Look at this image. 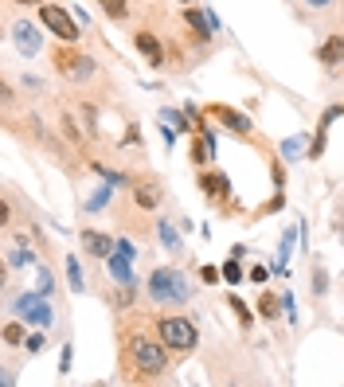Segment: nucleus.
Here are the masks:
<instances>
[{"label": "nucleus", "mask_w": 344, "mask_h": 387, "mask_svg": "<svg viewBox=\"0 0 344 387\" xmlns=\"http://www.w3.org/2000/svg\"><path fill=\"white\" fill-rule=\"evenodd\" d=\"M0 337H4V344H8V348H20V344L28 340V321H20V317H16V321H4Z\"/></svg>", "instance_id": "a211bd4d"}, {"label": "nucleus", "mask_w": 344, "mask_h": 387, "mask_svg": "<svg viewBox=\"0 0 344 387\" xmlns=\"http://www.w3.org/2000/svg\"><path fill=\"white\" fill-rule=\"evenodd\" d=\"M133 207L137 211H157L160 200H164V180L160 176H141V180H133Z\"/></svg>", "instance_id": "0eeeda50"}, {"label": "nucleus", "mask_w": 344, "mask_h": 387, "mask_svg": "<svg viewBox=\"0 0 344 387\" xmlns=\"http://www.w3.org/2000/svg\"><path fill=\"white\" fill-rule=\"evenodd\" d=\"M51 63H55V71H59L63 79H71V83H86V79L98 74V63L90 59L86 51H74V43H59Z\"/></svg>", "instance_id": "39448f33"}, {"label": "nucleus", "mask_w": 344, "mask_h": 387, "mask_svg": "<svg viewBox=\"0 0 344 387\" xmlns=\"http://www.w3.org/2000/svg\"><path fill=\"white\" fill-rule=\"evenodd\" d=\"M36 290L39 293H43V297H51V293H55V278H51V270H39V274H36Z\"/></svg>", "instance_id": "c85d7f7f"}, {"label": "nucleus", "mask_w": 344, "mask_h": 387, "mask_svg": "<svg viewBox=\"0 0 344 387\" xmlns=\"http://www.w3.org/2000/svg\"><path fill=\"white\" fill-rule=\"evenodd\" d=\"M250 282L266 286V282H270V270H266V266H255V270H250Z\"/></svg>", "instance_id": "e433bc0d"}, {"label": "nucleus", "mask_w": 344, "mask_h": 387, "mask_svg": "<svg viewBox=\"0 0 344 387\" xmlns=\"http://www.w3.org/2000/svg\"><path fill=\"white\" fill-rule=\"evenodd\" d=\"M110 188H114V184H102L98 192L86 200V204H83V207H86V216H94V211H102V207L110 204Z\"/></svg>", "instance_id": "5701e85b"}, {"label": "nucleus", "mask_w": 344, "mask_h": 387, "mask_svg": "<svg viewBox=\"0 0 344 387\" xmlns=\"http://www.w3.org/2000/svg\"><path fill=\"white\" fill-rule=\"evenodd\" d=\"M102 16L110 20V24H122V20H129V0H98Z\"/></svg>", "instance_id": "aec40b11"}, {"label": "nucleus", "mask_w": 344, "mask_h": 387, "mask_svg": "<svg viewBox=\"0 0 344 387\" xmlns=\"http://www.w3.org/2000/svg\"><path fill=\"white\" fill-rule=\"evenodd\" d=\"M180 223H172V219H160L157 223V235H160V247H164V251L169 254H180L184 251V239H180Z\"/></svg>", "instance_id": "f3484780"}, {"label": "nucleus", "mask_w": 344, "mask_h": 387, "mask_svg": "<svg viewBox=\"0 0 344 387\" xmlns=\"http://www.w3.org/2000/svg\"><path fill=\"white\" fill-rule=\"evenodd\" d=\"M145 293L153 305H188L196 297V282L188 278L184 270H172V266H157L145 278Z\"/></svg>", "instance_id": "f03ea898"}, {"label": "nucleus", "mask_w": 344, "mask_h": 387, "mask_svg": "<svg viewBox=\"0 0 344 387\" xmlns=\"http://www.w3.org/2000/svg\"><path fill=\"white\" fill-rule=\"evenodd\" d=\"M160 121H169L172 129H180V134H188V129H192V121H188V114L184 109H160Z\"/></svg>", "instance_id": "4be33fe9"}, {"label": "nucleus", "mask_w": 344, "mask_h": 387, "mask_svg": "<svg viewBox=\"0 0 344 387\" xmlns=\"http://www.w3.org/2000/svg\"><path fill=\"white\" fill-rule=\"evenodd\" d=\"M219 270H223V282H227V286H239V282H243V258H227Z\"/></svg>", "instance_id": "393cba45"}, {"label": "nucleus", "mask_w": 344, "mask_h": 387, "mask_svg": "<svg viewBox=\"0 0 344 387\" xmlns=\"http://www.w3.org/2000/svg\"><path fill=\"white\" fill-rule=\"evenodd\" d=\"M317 63L325 67V71H336V67L344 63V36L341 32H332V36L317 48Z\"/></svg>", "instance_id": "ddd939ff"}, {"label": "nucleus", "mask_w": 344, "mask_h": 387, "mask_svg": "<svg viewBox=\"0 0 344 387\" xmlns=\"http://www.w3.org/2000/svg\"><path fill=\"white\" fill-rule=\"evenodd\" d=\"M227 305H231V309H235V317H239V325H243V328H250V321H255V317H250V309H246V305L239 302L235 293H231V297H227Z\"/></svg>", "instance_id": "cd10ccee"}, {"label": "nucleus", "mask_w": 344, "mask_h": 387, "mask_svg": "<svg viewBox=\"0 0 344 387\" xmlns=\"http://www.w3.org/2000/svg\"><path fill=\"white\" fill-rule=\"evenodd\" d=\"M184 24L192 28V36H196L200 43H208V39L215 36V24H211L208 8H184Z\"/></svg>", "instance_id": "4468645a"}, {"label": "nucleus", "mask_w": 344, "mask_h": 387, "mask_svg": "<svg viewBox=\"0 0 344 387\" xmlns=\"http://www.w3.org/2000/svg\"><path fill=\"white\" fill-rule=\"evenodd\" d=\"M301 4H305L309 12H325V8H332V4H336V0H301Z\"/></svg>", "instance_id": "f704fd0d"}, {"label": "nucleus", "mask_w": 344, "mask_h": 387, "mask_svg": "<svg viewBox=\"0 0 344 387\" xmlns=\"http://www.w3.org/2000/svg\"><path fill=\"white\" fill-rule=\"evenodd\" d=\"M258 313L266 317V321H278V313H282V309H278V297H274L270 290H262V297H258Z\"/></svg>", "instance_id": "b1692460"}, {"label": "nucleus", "mask_w": 344, "mask_h": 387, "mask_svg": "<svg viewBox=\"0 0 344 387\" xmlns=\"http://www.w3.org/2000/svg\"><path fill=\"white\" fill-rule=\"evenodd\" d=\"M133 48L141 51V59H145L149 67H164V43H160L149 28H141V32L133 36Z\"/></svg>", "instance_id": "f8f14e48"}, {"label": "nucleus", "mask_w": 344, "mask_h": 387, "mask_svg": "<svg viewBox=\"0 0 344 387\" xmlns=\"http://www.w3.org/2000/svg\"><path fill=\"white\" fill-rule=\"evenodd\" d=\"M176 4H188V0H176Z\"/></svg>", "instance_id": "79ce46f5"}, {"label": "nucleus", "mask_w": 344, "mask_h": 387, "mask_svg": "<svg viewBox=\"0 0 344 387\" xmlns=\"http://www.w3.org/2000/svg\"><path fill=\"white\" fill-rule=\"evenodd\" d=\"M200 282L215 286V282H223V270H215V266H200Z\"/></svg>", "instance_id": "72a5a7b5"}, {"label": "nucleus", "mask_w": 344, "mask_h": 387, "mask_svg": "<svg viewBox=\"0 0 344 387\" xmlns=\"http://www.w3.org/2000/svg\"><path fill=\"white\" fill-rule=\"evenodd\" d=\"M24 90H32V94H39V90H43V83H39V79H32V74H24Z\"/></svg>", "instance_id": "58836bf2"}, {"label": "nucleus", "mask_w": 344, "mask_h": 387, "mask_svg": "<svg viewBox=\"0 0 344 387\" xmlns=\"http://www.w3.org/2000/svg\"><path fill=\"white\" fill-rule=\"evenodd\" d=\"M106 262H110V282H114V286H122V290H133L137 278H133V266H129V258H122V254H110Z\"/></svg>", "instance_id": "dca6fc26"}, {"label": "nucleus", "mask_w": 344, "mask_h": 387, "mask_svg": "<svg viewBox=\"0 0 344 387\" xmlns=\"http://www.w3.org/2000/svg\"><path fill=\"white\" fill-rule=\"evenodd\" d=\"M78 242H83V251L90 254V258H102V262H106L114 254V247H118V239H110L106 231H90V227L78 235Z\"/></svg>", "instance_id": "9b49d317"}, {"label": "nucleus", "mask_w": 344, "mask_h": 387, "mask_svg": "<svg viewBox=\"0 0 344 387\" xmlns=\"http://www.w3.org/2000/svg\"><path fill=\"white\" fill-rule=\"evenodd\" d=\"M43 340H47V337H43V333H28V340H24V348H28V356H36V352H39V348H43Z\"/></svg>", "instance_id": "7c9ffc66"}, {"label": "nucleus", "mask_w": 344, "mask_h": 387, "mask_svg": "<svg viewBox=\"0 0 344 387\" xmlns=\"http://www.w3.org/2000/svg\"><path fill=\"white\" fill-rule=\"evenodd\" d=\"M196 184H200V192L208 196L211 204H227V200H231V180H227L219 169H200Z\"/></svg>", "instance_id": "9d476101"}, {"label": "nucleus", "mask_w": 344, "mask_h": 387, "mask_svg": "<svg viewBox=\"0 0 344 387\" xmlns=\"http://www.w3.org/2000/svg\"><path fill=\"white\" fill-rule=\"evenodd\" d=\"M325 293H329V270L313 266V297H325Z\"/></svg>", "instance_id": "bb28decb"}, {"label": "nucleus", "mask_w": 344, "mask_h": 387, "mask_svg": "<svg viewBox=\"0 0 344 387\" xmlns=\"http://www.w3.org/2000/svg\"><path fill=\"white\" fill-rule=\"evenodd\" d=\"M71 360H74V348L63 344V356H59V375H71Z\"/></svg>", "instance_id": "473e14b6"}, {"label": "nucleus", "mask_w": 344, "mask_h": 387, "mask_svg": "<svg viewBox=\"0 0 344 387\" xmlns=\"http://www.w3.org/2000/svg\"><path fill=\"white\" fill-rule=\"evenodd\" d=\"M4 262H8L12 270H28V266H36V251H32L28 235H20V239H16V247H8Z\"/></svg>", "instance_id": "2eb2a0df"}, {"label": "nucleus", "mask_w": 344, "mask_h": 387, "mask_svg": "<svg viewBox=\"0 0 344 387\" xmlns=\"http://www.w3.org/2000/svg\"><path fill=\"white\" fill-rule=\"evenodd\" d=\"M157 337L164 340V348H169L172 356H180V360H188V356L200 348L196 321H192V317H180V313L160 317V321H157Z\"/></svg>", "instance_id": "7ed1b4c3"}, {"label": "nucleus", "mask_w": 344, "mask_h": 387, "mask_svg": "<svg viewBox=\"0 0 344 387\" xmlns=\"http://www.w3.org/2000/svg\"><path fill=\"white\" fill-rule=\"evenodd\" d=\"M59 125H63V134L71 137V141H83V134L74 129V121H71V118H59Z\"/></svg>", "instance_id": "c9c22d12"}, {"label": "nucleus", "mask_w": 344, "mask_h": 387, "mask_svg": "<svg viewBox=\"0 0 344 387\" xmlns=\"http://www.w3.org/2000/svg\"><path fill=\"white\" fill-rule=\"evenodd\" d=\"M67 286H71V293H86V278H83V266H78V258H67Z\"/></svg>", "instance_id": "412c9836"}, {"label": "nucleus", "mask_w": 344, "mask_h": 387, "mask_svg": "<svg viewBox=\"0 0 344 387\" xmlns=\"http://www.w3.org/2000/svg\"><path fill=\"white\" fill-rule=\"evenodd\" d=\"M282 313H286V321H297V309H294V297L290 293L282 297Z\"/></svg>", "instance_id": "4c0bfd02"}, {"label": "nucleus", "mask_w": 344, "mask_h": 387, "mask_svg": "<svg viewBox=\"0 0 344 387\" xmlns=\"http://www.w3.org/2000/svg\"><path fill=\"white\" fill-rule=\"evenodd\" d=\"M125 352H129V364L141 379H160L169 372V356L172 352L164 348L160 337H149V333H129L125 337Z\"/></svg>", "instance_id": "f257e3e1"}, {"label": "nucleus", "mask_w": 344, "mask_h": 387, "mask_svg": "<svg viewBox=\"0 0 344 387\" xmlns=\"http://www.w3.org/2000/svg\"><path fill=\"white\" fill-rule=\"evenodd\" d=\"M39 24L47 28V32L59 39V43H78V36H83V24H78V16L67 12L63 4H51V0H43V4H39Z\"/></svg>", "instance_id": "20e7f679"}, {"label": "nucleus", "mask_w": 344, "mask_h": 387, "mask_svg": "<svg viewBox=\"0 0 344 387\" xmlns=\"http://www.w3.org/2000/svg\"><path fill=\"white\" fill-rule=\"evenodd\" d=\"M12 4H43V0H12Z\"/></svg>", "instance_id": "a19ab883"}, {"label": "nucleus", "mask_w": 344, "mask_h": 387, "mask_svg": "<svg viewBox=\"0 0 344 387\" xmlns=\"http://www.w3.org/2000/svg\"><path fill=\"white\" fill-rule=\"evenodd\" d=\"M114 254H122V258H129V262H133L137 258V247L129 239H118V247H114Z\"/></svg>", "instance_id": "2f4dec72"}, {"label": "nucleus", "mask_w": 344, "mask_h": 387, "mask_svg": "<svg viewBox=\"0 0 344 387\" xmlns=\"http://www.w3.org/2000/svg\"><path fill=\"white\" fill-rule=\"evenodd\" d=\"M8 36H12V48L20 51L24 59L39 55V48H43V36H39V28L32 24V20H16V24H8Z\"/></svg>", "instance_id": "6e6552de"}, {"label": "nucleus", "mask_w": 344, "mask_h": 387, "mask_svg": "<svg viewBox=\"0 0 344 387\" xmlns=\"http://www.w3.org/2000/svg\"><path fill=\"white\" fill-rule=\"evenodd\" d=\"M83 125L90 129V134H98V109L94 106H83Z\"/></svg>", "instance_id": "c756f323"}, {"label": "nucleus", "mask_w": 344, "mask_h": 387, "mask_svg": "<svg viewBox=\"0 0 344 387\" xmlns=\"http://www.w3.org/2000/svg\"><path fill=\"white\" fill-rule=\"evenodd\" d=\"M301 149H305V137H286V141H282V160L294 165V160L301 157Z\"/></svg>", "instance_id": "a878e982"}, {"label": "nucleus", "mask_w": 344, "mask_h": 387, "mask_svg": "<svg viewBox=\"0 0 344 387\" xmlns=\"http://www.w3.org/2000/svg\"><path fill=\"white\" fill-rule=\"evenodd\" d=\"M208 118L211 121H223L231 134H239V137H250L255 134V121L246 118L243 109H231V106H223V102H215V106H208Z\"/></svg>", "instance_id": "1a4fd4ad"}, {"label": "nucleus", "mask_w": 344, "mask_h": 387, "mask_svg": "<svg viewBox=\"0 0 344 387\" xmlns=\"http://www.w3.org/2000/svg\"><path fill=\"white\" fill-rule=\"evenodd\" d=\"M12 309H16V317H20V321H28V325H36V328H47L51 321H55V313H51L47 297H43L39 290L20 293V297L12 302Z\"/></svg>", "instance_id": "423d86ee"}, {"label": "nucleus", "mask_w": 344, "mask_h": 387, "mask_svg": "<svg viewBox=\"0 0 344 387\" xmlns=\"http://www.w3.org/2000/svg\"><path fill=\"white\" fill-rule=\"evenodd\" d=\"M297 235H301V227H290L282 235V247H278V258H274V274H286V262H290V251H294Z\"/></svg>", "instance_id": "6ab92c4d"}, {"label": "nucleus", "mask_w": 344, "mask_h": 387, "mask_svg": "<svg viewBox=\"0 0 344 387\" xmlns=\"http://www.w3.org/2000/svg\"><path fill=\"white\" fill-rule=\"evenodd\" d=\"M125 145H141V134H137V125H129V129H125Z\"/></svg>", "instance_id": "ea45409f"}]
</instances>
